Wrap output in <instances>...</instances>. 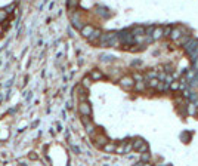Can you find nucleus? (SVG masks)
<instances>
[{"instance_id": "obj_8", "label": "nucleus", "mask_w": 198, "mask_h": 166, "mask_svg": "<svg viewBox=\"0 0 198 166\" xmlns=\"http://www.w3.org/2000/svg\"><path fill=\"white\" fill-rule=\"evenodd\" d=\"M163 36V28H155L154 30V36H152V39L154 40H157V39H160Z\"/></svg>"}, {"instance_id": "obj_18", "label": "nucleus", "mask_w": 198, "mask_h": 166, "mask_svg": "<svg viewBox=\"0 0 198 166\" xmlns=\"http://www.w3.org/2000/svg\"><path fill=\"white\" fill-rule=\"evenodd\" d=\"M148 156H142V160H143V162H145V160H147V162H148Z\"/></svg>"}, {"instance_id": "obj_14", "label": "nucleus", "mask_w": 198, "mask_h": 166, "mask_svg": "<svg viewBox=\"0 0 198 166\" xmlns=\"http://www.w3.org/2000/svg\"><path fill=\"white\" fill-rule=\"evenodd\" d=\"M13 9H15V5H9V6H6V8H5V12H6V14H10Z\"/></svg>"}, {"instance_id": "obj_1", "label": "nucleus", "mask_w": 198, "mask_h": 166, "mask_svg": "<svg viewBox=\"0 0 198 166\" xmlns=\"http://www.w3.org/2000/svg\"><path fill=\"white\" fill-rule=\"evenodd\" d=\"M78 111H80V114L84 117H89L92 114V108L89 105V102H86V101H82L80 102V105H78Z\"/></svg>"}, {"instance_id": "obj_17", "label": "nucleus", "mask_w": 198, "mask_h": 166, "mask_svg": "<svg viewBox=\"0 0 198 166\" xmlns=\"http://www.w3.org/2000/svg\"><path fill=\"white\" fill-rule=\"evenodd\" d=\"M133 77H135V79H136L138 82H140V80H142V76H140V74H135Z\"/></svg>"}, {"instance_id": "obj_9", "label": "nucleus", "mask_w": 198, "mask_h": 166, "mask_svg": "<svg viewBox=\"0 0 198 166\" xmlns=\"http://www.w3.org/2000/svg\"><path fill=\"white\" fill-rule=\"evenodd\" d=\"M142 33H143V28H142V27H136V28L133 30V36H135V34H136V36H140Z\"/></svg>"}, {"instance_id": "obj_6", "label": "nucleus", "mask_w": 198, "mask_h": 166, "mask_svg": "<svg viewBox=\"0 0 198 166\" xmlns=\"http://www.w3.org/2000/svg\"><path fill=\"white\" fill-rule=\"evenodd\" d=\"M104 76H102V73L99 71V70H93L90 73V79H93V80H101Z\"/></svg>"}, {"instance_id": "obj_5", "label": "nucleus", "mask_w": 198, "mask_h": 166, "mask_svg": "<svg viewBox=\"0 0 198 166\" xmlns=\"http://www.w3.org/2000/svg\"><path fill=\"white\" fill-rule=\"evenodd\" d=\"M102 148H104V151H107V153H112V151H116L117 150V147H116V144H109V142H107Z\"/></svg>"}, {"instance_id": "obj_2", "label": "nucleus", "mask_w": 198, "mask_h": 166, "mask_svg": "<svg viewBox=\"0 0 198 166\" xmlns=\"http://www.w3.org/2000/svg\"><path fill=\"white\" fill-rule=\"evenodd\" d=\"M120 85L123 86L124 89H130V88H133L135 82L132 80V77H123V79L120 80Z\"/></svg>"}, {"instance_id": "obj_10", "label": "nucleus", "mask_w": 198, "mask_h": 166, "mask_svg": "<svg viewBox=\"0 0 198 166\" xmlns=\"http://www.w3.org/2000/svg\"><path fill=\"white\" fill-rule=\"evenodd\" d=\"M77 3H78V0H68V6L70 9H74L77 6Z\"/></svg>"}, {"instance_id": "obj_11", "label": "nucleus", "mask_w": 198, "mask_h": 166, "mask_svg": "<svg viewBox=\"0 0 198 166\" xmlns=\"http://www.w3.org/2000/svg\"><path fill=\"white\" fill-rule=\"evenodd\" d=\"M8 17V14L5 12V9H0V21H5Z\"/></svg>"}, {"instance_id": "obj_3", "label": "nucleus", "mask_w": 198, "mask_h": 166, "mask_svg": "<svg viewBox=\"0 0 198 166\" xmlns=\"http://www.w3.org/2000/svg\"><path fill=\"white\" fill-rule=\"evenodd\" d=\"M93 30H95V28H93V25H83V27H82V36L87 39V37L92 34V31H93Z\"/></svg>"}, {"instance_id": "obj_16", "label": "nucleus", "mask_w": 198, "mask_h": 166, "mask_svg": "<svg viewBox=\"0 0 198 166\" xmlns=\"http://www.w3.org/2000/svg\"><path fill=\"white\" fill-rule=\"evenodd\" d=\"M83 85H84L86 88H89V85H90V79H89V77H84V79H83Z\"/></svg>"}, {"instance_id": "obj_12", "label": "nucleus", "mask_w": 198, "mask_h": 166, "mask_svg": "<svg viewBox=\"0 0 198 166\" xmlns=\"http://www.w3.org/2000/svg\"><path fill=\"white\" fill-rule=\"evenodd\" d=\"M158 83L160 82H158L157 79H152V80H149V86H151V88H157Z\"/></svg>"}, {"instance_id": "obj_7", "label": "nucleus", "mask_w": 198, "mask_h": 166, "mask_svg": "<svg viewBox=\"0 0 198 166\" xmlns=\"http://www.w3.org/2000/svg\"><path fill=\"white\" fill-rule=\"evenodd\" d=\"M107 142H108V140L104 136V135H101V136H98V138H96V145H98V147H104Z\"/></svg>"}, {"instance_id": "obj_13", "label": "nucleus", "mask_w": 198, "mask_h": 166, "mask_svg": "<svg viewBox=\"0 0 198 166\" xmlns=\"http://www.w3.org/2000/svg\"><path fill=\"white\" fill-rule=\"evenodd\" d=\"M28 157H30V160H37L39 156H37V153H36V151H31V153L28 154Z\"/></svg>"}, {"instance_id": "obj_19", "label": "nucleus", "mask_w": 198, "mask_h": 166, "mask_svg": "<svg viewBox=\"0 0 198 166\" xmlns=\"http://www.w3.org/2000/svg\"><path fill=\"white\" fill-rule=\"evenodd\" d=\"M0 64H2V62H0Z\"/></svg>"}, {"instance_id": "obj_4", "label": "nucleus", "mask_w": 198, "mask_h": 166, "mask_svg": "<svg viewBox=\"0 0 198 166\" xmlns=\"http://www.w3.org/2000/svg\"><path fill=\"white\" fill-rule=\"evenodd\" d=\"M99 37H101V30H93V31H92V34L87 37V40L90 42V43H93V42L99 40Z\"/></svg>"}, {"instance_id": "obj_15", "label": "nucleus", "mask_w": 198, "mask_h": 166, "mask_svg": "<svg viewBox=\"0 0 198 166\" xmlns=\"http://www.w3.org/2000/svg\"><path fill=\"white\" fill-rule=\"evenodd\" d=\"M179 36H181V33H179V30H173V34H172V39H173V40H176V39H177Z\"/></svg>"}]
</instances>
